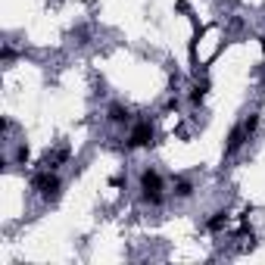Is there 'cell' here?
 Segmentation results:
<instances>
[{
  "mask_svg": "<svg viewBox=\"0 0 265 265\" xmlns=\"http://www.w3.org/2000/svg\"><path fill=\"white\" fill-rule=\"evenodd\" d=\"M247 134H250V131L243 128V125H240V128H234V131H231V137H228V153L237 150V147L243 144V137H247Z\"/></svg>",
  "mask_w": 265,
  "mask_h": 265,
  "instance_id": "obj_4",
  "label": "cell"
},
{
  "mask_svg": "<svg viewBox=\"0 0 265 265\" xmlns=\"http://www.w3.org/2000/svg\"><path fill=\"white\" fill-rule=\"evenodd\" d=\"M178 193H181V197H188V193H190V184L181 181V184H178Z\"/></svg>",
  "mask_w": 265,
  "mask_h": 265,
  "instance_id": "obj_8",
  "label": "cell"
},
{
  "mask_svg": "<svg viewBox=\"0 0 265 265\" xmlns=\"http://www.w3.org/2000/svg\"><path fill=\"white\" fill-rule=\"evenodd\" d=\"M110 119H113V122H122V119H125V110H122V106H113V110H110Z\"/></svg>",
  "mask_w": 265,
  "mask_h": 265,
  "instance_id": "obj_7",
  "label": "cell"
},
{
  "mask_svg": "<svg viewBox=\"0 0 265 265\" xmlns=\"http://www.w3.org/2000/svg\"><path fill=\"white\" fill-rule=\"evenodd\" d=\"M206 91H209V84H206V81H203V84H197V87H193V94H190V100H193V103H200L203 97H206Z\"/></svg>",
  "mask_w": 265,
  "mask_h": 265,
  "instance_id": "obj_6",
  "label": "cell"
},
{
  "mask_svg": "<svg viewBox=\"0 0 265 265\" xmlns=\"http://www.w3.org/2000/svg\"><path fill=\"white\" fill-rule=\"evenodd\" d=\"M32 184H35V188L44 193L47 200H56V197H60V181H56L50 172H41V175H35V181H32Z\"/></svg>",
  "mask_w": 265,
  "mask_h": 265,
  "instance_id": "obj_1",
  "label": "cell"
},
{
  "mask_svg": "<svg viewBox=\"0 0 265 265\" xmlns=\"http://www.w3.org/2000/svg\"><path fill=\"white\" fill-rule=\"evenodd\" d=\"M141 184H144V197L150 200V203H159V197H162V181H159V175L156 172H144V178H141Z\"/></svg>",
  "mask_w": 265,
  "mask_h": 265,
  "instance_id": "obj_2",
  "label": "cell"
},
{
  "mask_svg": "<svg viewBox=\"0 0 265 265\" xmlns=\"http://www.w3.org/2000/svg\"><path fill=\"white\" fill-rule=\"evenodd\" d=\"M153 141V128H150V122H141L137 128L131 131V147H147Z\"/></svg>",
  "mask_w": 265,
  "mask_h": 265,
  "instance_id": "obj_3",
  "label": "cell"
},
{
  "mask_svg": "<svg viewBox=\"0 0 265 265\" xmlns=\"http://www.w3.org/2000/svg\"><path fill=\"white\" fill-rule=\"evenodd\" d=\"M225 225H228V215H225V212H219V215H215V219L209 222V228H212V231H222Z\"/></svg>",
  "mask_w": 265,
  "mask_h": 265,
  "instance_id": "obj_5",
  "label": "cell"
}]
</instances>
